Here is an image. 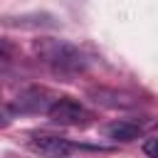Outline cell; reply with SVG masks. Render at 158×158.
Here are the masks:
<instances>
[{
	"mask_svg": "<svg viewBox=\"0 0 158 158\" xmlns=\"http://www.w3.org/2000/svg\"><path fill=\"white\" fill-rule=\"evenodd\" d=\"M35 54L47 62L52 69L57 72H69V74H77V72H84L89 67V59L86 54L67 42V40H54V37H44V40H37L35 42Z\"/></svg>",
	"mask_w": 158,
	"mask_h": 158,
	"instance_id": "1",
	"label": "cell"
},
{
	"mask_svg": "<svg viewBox=\"0 0 158 158\" xmlns=\"http://www.w3.org/2000/svg\"><path fill=\"white\" fill-rule=\"evenodd\" d=\"M47 116L59 126H84L91 118V114L74 99H54L47 109Z\"/></svg>",
	"mask_w": 158,
	"mask_h": 158,
	"instance_id": "2",
	"label": "cell"
},
{
	"mask_svg": "<svg viewBox=\"0 0 158 158\" xmlns=\"http://www.w3.org/2000/svg\"><path fill=\"white\" fill-rule=\"evenodd\" d=\"M30 146H32L35 153H40L44 158H64L74 148V143H69L62 136H52V133H37V136H32Z\"/></svg>",
	"mask_w": 158,
	"mask_h": 158,
	"instance_id": "3",
	"label": "cell"
},
{
	"mask_svg": "<svg viewBox=\"0 0 158 158\" xmlns=\"http://www.w3.org/2000/svg\"><path fill=\"white\" fill-rule=\"evenodd\" d=\"M2 25L17 27V30H52L59 22L49 12H25V15H15V17H2Z\"/></svg>",
	"mask_w": 158,
	"mask_h": 158,
	"instance_id": "4",
	"label": "cell"
},
{
	"mask_svg": "<svg viewBox=\"0 0 158 158\" xmlns=\"http://www.w3.org/2000/svg\"><path fill=\"white\" fill-rule=\"evenodd\" d=\"M101 133L111 141H118V143H131L136 141L141 133H143V126L136 123V121H128V118H116V121H109Z\"/></svg>",
	"mask_w": 158,
	"mask_h": 158,
	"instance_id": "5",
	"label": "cell"
},
{
	"mask_svg": "<svg viewBox=\"0 0 158 158\" xmlns=\"http://www.w3.org/2000/svg\"><path fill=\"white\" fill-rule=\"evenodd\" d=\"M47 91L44 89H27L22 91L15 104H12V111H20V114H37V111H47L49 109V99H44Z\"/></svg>",
	"mask_w": 158,
	"mask_h": 158,
	"instance_id": "6",
	"label": "cell"
},
{
	"mask_svg": "<svg viewBox=\"0 0 158 158\" xmlns=\"http://www.w3.org/2000/svg\"><path fill=\"white\" fill-rule=\"evenodd\" d=\"M143 153H146V156H151V158H158V136H153V138H146V141H143Z\"/></svg>",
	"mask_w": 158,
	"mask_h": 158,
	"instance_id": "7",
	"label": "cell"
},
{
	"mask_svg": "<svg viewBox=\"0 0 158 158\" xmlns=\"http://www.w3.org/2000/svg\"><path fill=\"white\" fill-rule=\"evenodd\" d=\"M12 44L7 42V40H0V59H7V57H12Z\"/></svg>",
	"mask_w": 158,
	"mask_h": 158,
	"instance_id": "8",
	"label": "cell"
}]
</instances>
